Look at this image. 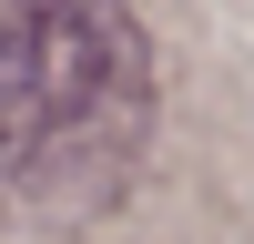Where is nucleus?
<instances>
[{"mask_svg":"<svg viewBox=\"0 0 254 244\" xmlns=\"http://www.w3.org/2000/svg\"><path fill=\"white\" fill-rule=\"evenodd\" d=\"M153 51L122 0H0V203L71 214L132 173Z\"/></svg>","mask_w":254,"mask_h":244,"instance_id":"nucleus-1","label":"nucleus"}]
</instances>
